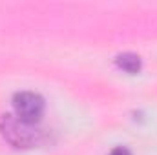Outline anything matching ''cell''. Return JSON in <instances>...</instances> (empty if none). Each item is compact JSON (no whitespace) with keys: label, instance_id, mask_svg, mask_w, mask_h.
<instances>
[{"label":"cell","instance_id":"4","mask_svg":"<svg viewBox=\"0 0 157 155\" xmlns=\"http://www.w3.org/2000/svg\"><path fill=\"white\" fill-rule=\"evenodd\" d=\"M110 155H132V152L128 150V148H124V146H117V148H113Z\"/></svg>","mask_w":157,"mask_h":155},{"label":"cell","instance_id":"3","mask_svg":"<svg viewBox=\"0 0 157 155\" xmlns=\"http://www.w3.org/2000/svg\"><path fill=\"white\" fill-rule=\"evenodd\" d=\"M115 64H117V68H121L122 71H126V73H130V75L139 73L141 68H143L141 57L135 55V53H130V51L117 55V57H115Z\"/></svg>","mask_w":157,"mask_h":155},{"label":"cell","instance_id":"1","mask_svg":"<svg viewBox=\"0 0 157 155\" xmlns=\"http://www.w3.org/2000/svg\"><path fill=\"white\" fill-rule=\"evenodd\" d=\"M0 133L15 148H31L40 141L39 128L22 120L15 113H4L0 117Z\"/></svg>","mask_w":157,"mask_h":155},{"label":"cell","instance_id":"2","mask_svg":"<svg viewBox=\"0 0 157 155\" xmlns=\"http://www.w3.org/2000/svg\"><path fill=\"white\" fill-rule=\"evenodd\" d=\"M15 115L29 124H37L44 115V99L35 91H18L13 97Z\"/></svg>","mask_w":157,"mask_h":155}]
</instances>
